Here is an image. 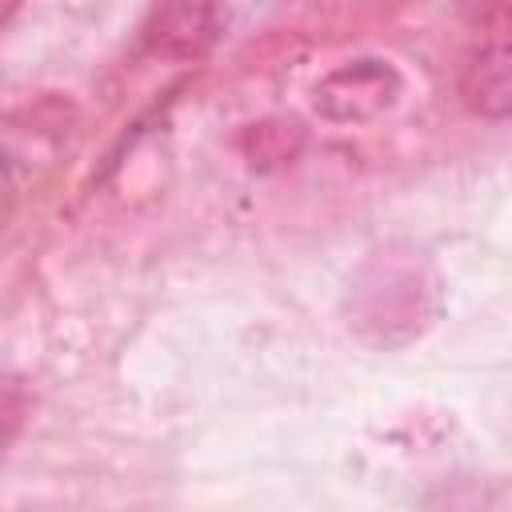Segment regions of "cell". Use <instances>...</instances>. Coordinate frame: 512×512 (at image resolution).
<instances>
[{
  "label": "cell",
  "mask_w": 512,
  "mask_h": 512,
  "mask_svg": "<svg viewBox=\"0 0 512 512\" xmlns=\"http://www.w3.org/2000/svg\"><path fill=\"white\" fill-rule=\"evenodd\" d=\"M400 96V72L384 56H356L324 72L312 88V108L332 124H368Z\"/></svg>",
  "instance_id": "obj_1"
},
{
  "label": "cell",
  "mask_w": 512,
  "mask_h": 512,
  "mask_svg": "<svg viewBox=\"0 0 512 512\" xmlns=\"http://www.w3.org/2000/svg\"><path fill=\"white\" fill-rule=\"evenodd\" d=\"M424 292L420 288V264H400V260H376L364 268V276L352 284V324H380V340L388 344V328L404 324V332L424 328Z\"/></svg>",
  "instance_id": "obj_2"
},
{
  "label": "cell",
  "mask_w": 512,
  "mask_h": 512,
  "mask_svg": "<svg viewBox=\"0 0 512 512\" xmlns=\"http://www.w3.org/2000/svg\"><path fill=\"white\" fill-rule=\"evenodd\" d=\"M216 36H220V16L208 0H168L148 28V48L160 56L196 60L212 48Z\"/></svg>",
  "instance_id": "obj_3"
},
{
  "label": "cell",
  "mask_w": 512,
  "mask_h": 512,
  "mask_svg": "<svg viewBox=\"0 0 512 512\" xmlns=\"http://www.w3.org/2000/svg\"><path fill=\"white\" fill-rule=\"evenodd\" d=\"M464 104L484 120H512V44H488L460 80Z\"/></svg>",
  "instance_id": "obj_4"
},
{
  "label": "cell",
  "mask_w": 512,
  "mask_h": 512,
  "mask_svg": "<svg viewBox=\"0 0 512 512\" xmlns=\"http://www.w3.org/2000/svg\"><path fill=\"white\" fill-rule=\"evenodd\" d=\"M304 144V128L300 120H264V124H252V132L244 136V148H248V160L256 168H268V164H280V160H292Z\"/></svg>",
  "instance_id": "obj_5"
}]
</instances>
